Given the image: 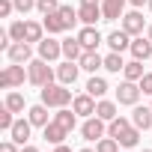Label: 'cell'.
<instances>
[{
  "label": "cell",
  "instance_id": "obj_43",
  "mask_svg": "<svg viewBox=\"0 0 152 152\" xmlns=\"http://www.w3.org/2000/svg\"><path fill=\"white\" fill-rule=\"evenodd\" d=\"M78 152H96V149H78Z\"/></svg>",
  "mask_w": 152,
  "mask_h": 152
},
{
  "label": "cell",
  "instance_id": "obj_41",
  "mask_svg": "<svg viewBox=\"0 0 152 152\" xmlns=\"http://www.w3.org/2000/svg\"><path fill=\"white\" fill-rule=\"evenodd\" d=\"M81 3H93V6H102V0H81Z\"/></svg>",
  "mask_w": 152,
  "mask_h": 152
},
{
  "label": "cell",
  "instance_id": "obj_35",
  "mask_svg": "<svg viewBox=\"0 0 152 152\" xmlns=\"http://www.w3.org/2000/svg\"><path fill=\"white\" fill-rule=\"evenodd\" d=\"M137 84H140V93H143V96H152V75H143Z\"/></svg>",
  "mask_w": 152,
  "mask_h": 152
},
{
  "label": "cell",
  "instance_id": "obj_20",
  "mask_svg": "<svg viewBox=\"0 0 152 152\" xmlns=\"http://www.w3.org/2000/svg\"><path fill=\"white\" fill-rule=\"evenodd\" d=\"M107 45H110V51H125V48H131V33H125V30H113V33H107Z\"/></svg>",
  "mask_w": 152,
  "mask_h": 152
},
{
  "label": "cell",
  "instance_id": "obj_42",
  "mask_svg": "<svg viewBox=\"0 0 152 152\" xmlns=\"http://www.w3.org/2000/svg\"><path fill=\"white\" fill-rule=\"evenodd\" d=\"M146 36H149V39H152V24H149V27H146Z\"/></svg>",
  "mask_w": 152,
  "mask_h": 152
},
{
  "label": "cell",
  "instance_id": "obj_45",
  "mask_svg": "<svg viewBox=\"0 0 152 152\" xmlns=\"http://www.w3.org/2000/svg\"><path fill=\"white\" fill-rule=\"evenodd\" d=\"M143 152H152V149H143Z\"/></svg>",
  "mask_w": 152,
  "mask_h": 152
},
{
  "label": "cell",
  "instance_id": "obj_32",
  "mask_svg": "<svg viewBox=\"0 0 152 152\" xmlns=\"http://www.w3.org/2000/svg\"><path fill=\"white\" fill-rule=\"evenodd\" d=\"M36 9H39L42 15H51V12L60 9V3H57V0H36Z\"/></svg>",
  "mask_w": 152,
  "mask_h": 152
},
{
  "label": "cell",
  "instance_id": "obj_7",
  "mask_svg": "<svg viewBox=\"0 0 152 152\" xmlns=\"http://www.w3.org/2000/svg\"><path fill=\"white\" fill-rule=\"evenodd\" d=\"M104 119L102 116H87V122L81 125V134H84V140H102L104 137Z\"/></svg>",
  "mask_w": 152,
  "mask_h": 152
},
{
  "label": "cell",
  "instance_id": "obj_33",
  "mask_svg": "<svg viewBox=\"0 0 152 152\" xmlns=\"http://www.w3.org/2000/svg\"><path fill=\"white\" fill-rule=\"evenodd\" d=\"M9 36H12V42H24V21H12L9 24Z\"/></svg>",
  "mask_w": 152,
  "mask_h": 152
},
{
  "label": "cell",
  "instance_id": "obj_6",
  "mask_svg": "<svg viewBox=\"0 0 152 152\" xmlns=\"http://www.w3.org/2000/svg\"><path fill=\"white\" fill-rule=\"evenodd\" d=\"M137 99H140V84L137 81H122L116 87V102L119 104H137Z\"/></svg>",
  "mask_w": 152,
  "mask_h": 152
},
{
  "label": "cell",
  "instance_id": "obj_46",
  "mask_svg": "<svg viewBox=\"0 0 152 152\" xmlns=\"http://www.w3.org/2000/svg\"><path fill=\"white\" fill-rule=\"evenodd\" d=\"M149 107H152V104H149Z\"/></svg>",
  "mask_w": 152,
  "mask_h": 152
},
{
  "label": "cell",
  "instance_id": "obj_30",
  "mask_svg": "<svg viewBox=\"0 0 152 152\" xmlns=\"http://www.w3.org/2000/svg\"><path fill=\"white\" fill-rule=\"evenodd\" d=\"M3 104H6L12 113H21V110H24V96H21V93H9Z\"/></svg>",
  "mask_w": 152,
  "mask_h": 152
},
{
  "label": "cell",
  "instance_id": "obj_8",
  "mask_svg": "<svg viewBox=\"0 0 152 152\" xmlns=\"http://www.w3.org/2000/svg\"><path fill=\"white\" fill-rule=\"evenodd\" d=\"M69 134H72V131H69V128H66L63 122H57V119H51V122H48V125L42 128V137H45L48 143H54V146H57V143H63V140H66Z\"/></svg>",
  "mask_w": 152,
  "mask_h": 152
},
{
  "label": "cell",
  "instance_id": "obj_13",
  "mask_svg": "<svg viewBox=\"0 0 152 152\" xmlns=\"http://www.w3.org/2000/svg\"><path fill=\"white\" fill-rule=\"evenodd\" d=\"M122 30L131 33V36H143V15L134 9V12H125L122 15Z\"/></svg>",
  "mask_w": 152,
  "mask_h": 152
},
{
  "label": "cell",
  "instance_id": "obj_39",
  "mask_svg": "<svg viewBox=\"0 0 152 152\" xmlns=\"http://www.w3.org/2000/svg\"><path fill=\"white\" fill-rule=\"evenodd\" d=\"M128 3H131V6H146L149 0H128Z\"/></svg>",
  "mask_w": 152,
  "mask_h": 152
},
{
  "label": "cell",
  "instance_id": "obj_31",
  "mask_svg": "<svg viewBox=\"0 0 152 152\" xmlns=\"http://www.w3.org/2000/svg\"><path fill=\"white\" fill-rule=\"evenodd\" d=\"M15 125V116H12V110L3 104V107H0V128H3V131H9Z\"/></svg>",
  "mask_w": 152,
  "mask_h": 152
},
{
  "label": "cell",
  "instance_id": "obj_3",
  "mask_svg": "<svg viewBox=\"0 0 152 152\" xmlns=\"http://www.w3.org/2000/svg\"><path fill=\"white\" fill-rule=\"evenodd\" d=\"M72 102L75 99H72V90H66V84H48V87H42V104H48V107H66Z\"/></svg>",
  "mask_w": 152,
  "mask_h": 152
},
{
  "label": "cell",
  "instance_id": "obj_27",
  "mask_svg": "<svg viewBox=\"0 0 152 152\" xmlns=\"http://www.w3.org/2000/svg\"><path fill=\"white\" fill-rule=\"evenodd\" d=\"M87 93H90L93 99H102V96L107 93V81H104V78H96V75H93V78L87 81Z\"/></svg>",
  "mask_w": 152,
  "mask_h": 152
},
{
  "label": "cell",
  "instance_id": "obj_15",
  "mask_svg": "<svg viewBox=\"0 0 152 152\" xmlns=\"http://www.w3.org/2000/svg\"><path fill=\"white\" fill-rule=\"evenodd\" d=\"M78 66L84 69V72H99V69H104V57H99V51H84V57L78 60Z\"/></svg>",
  "mask_w": 152,
  "mask_h": 152
},
{
  "label": "cell",
  "instance_id": "obj_19",
  "mask_svg": "<svg viewBox=\"0 0 152 152\" xmlns=\"http://www.w3.org/2000/svg\"><path fill=\"white\" fill-rule=\"evenodd\" d=\"M78 18H81V24H90V27H96V21H99V18H104V15H102V6L81 3V9H78Z\"/></svg>",
  "mask_w": 152,
  "mask_h": 152
},
{
  "label": "cell",
  "instance_id": "obj_38",
  "mask_svg": "<svg viewBox=\"0 0 152 152\" xmlns=\"http://www.w3.org/2000/svg\"><path fill=\"white\" fill-rule=\"evenodd\" d=\"M51 152H72V149H69V146H66V143H57V146H54V149H51Z\"/></svg>",
  "mask_w": 152,
  "mask_h": 152
},
{
  "label": "cell",
  "instance_id": "obj_14",
  "mask_svg": "<svg viewBox=\"0 0 152 152\" xmlns=\"http://www.w3.org/2000/svg\"><path fill=\"white\" fill-rule=\"evenodd\" d=\"M78 39H81V45H84L87 51H96V48L102 45V33H99L96 27H90V24H84V30L78 33Z\"/></svg>",
  "mask_w": 152,
  "mask_h": 152
},
{
  "label": "cell",
  "instance_id": "obj_37",
  "mask_svg": "<svg viewBox=\"0 0 152 152\" xmlns=\"http://www.w3.org/2000/svg\"><path fill=\"white\" fill-rule=\"evenodd\" d=\"M0 152H18V143L15 140H3L0 143Z\"/></svg>",
  "mask_w": 152,
  "mask_h": 152
},
{
  "label": "cell",
  "instance_id": "obj_29",
  "mask_svg": "<svg viewBox=\"0 0 152 152\" xmlns=\"http://www.w3.org/2000/svg\"><path fill=\"white\" fill-rule=\"evenodd\" d=\"M96 152H119V140L116 137H102V140H96Z\"/></svg>",
  "mask_w": 152,
  "mask_h": 152
},
{
  "label": "cell",
  "instance_id": "obj_10",
  "mask_svg": "<svg viewBox=\"0 0 152 152\" xmlns=\"http://www.w3.org/2000/svg\"><path fill=\"white\" fill-rule=\"evenodd\" d=\"M36 48H39V57L48 60V63H54L57 57H63V42H57V39H42Z\"/></svg>",
  "mask_w": 152,
  "mask_h": 152
},
{
  "label": "cell",
  "instance_id": "obj_25",
  "mask_svg": "<svg viewBox=\"0 0 152 152\" xmlns=\"http://www.w3.org/2000/svg\"><path fill=\"white\" fill-rule=\"evenodd\" d=\"M96 116H102L104 122L116 119V116H119V113H116V102H104V99H102V102L96 104Z\"/></svg>",
  "mask_w": 152,
  "mask_h": 152
},
{
  "label": "cell",
  "instance_id": "obj_18",
  "mask_svg": "<svg viewBox=\"0 0 152 152\" xmlns=\"http://www.w3.org/2000/svg\"><path fill=\"white\" fill-rule=\"evenodd\" d=\"M125 3H128V0H102V15H104V21H116V18H122Z\"/></svg>",
  "mask_w": 152,
  "mask_h": 152
},
{
  "label": "cell",
  "instance_id": "obj_12",
  "mask_svg": "<svg viewBox=\"0 0 152 152\" xmlns=\"http://www.w3.org/2000/svg\"><path fill=\"white\" fill-rule=\"evenodd\" d=\"M78 72H81V66L75 63V60H66L63 66H57V78H60V84H75L78 81Z\"/></svg>",
  "mask_w": 152,
  "mask_h": 152
},
{
  "label": "cell",
  "instance_id": "obj_11",
  "mask_svg": "<svg viewBox=\"0 0 152 152\" xmlns=\"http://www.w3.org/2000/svg\"><path fill=\"white\" fill-rule=\"evenodd\" d=\"M30 54H33L30 42H12V45L6 48V57H9V63H30Z\"/></svg>",
  "mask_w": 152,
  "mask_h": 152
},
{
  "label": "cell",
  "instance_id": "obj_40",
  "mask_svg": "<svg viewBox=\"0 0 152 152\" xmlns=\"http://www.w3.org/2000/svg\"><path fill=\"white\" fill-rule=\"evenodd\" d=\"M21 152H39L36 146H21Z\"/></svg>",
  "mask_w": 152,
  "mask_h": 152
},
{
  "label": "cell",
  "instance_id": "obj_2",
  "mask_svg": "<svg viewBox=\"0 0 152 152\" xmlns=\"http://www.w3.org/2000/svg\"><path fill=\"white\" fill-rule=\"evenodd\" d=\"M78 21H81V18H78V9H72V6H60L57 12L45 15L42 24H45L48 33H66V30H72Z\"/></svg>",
  "mask_w": 152,
  "mask_h": 152
},
{
  "label": "cell",
  "instance_id": "obj_44",
  "mask_svg": "<svg viewBox=\"0 0 152 152\" xmlns=\"http://www.w3.org/2000/svg\"><path fill=\"white\" fill-rule=\"evenodd\" d=\"M146 6H149V12H152V0H149V3H146Z\"/></svg>",
  "mask_w": 152,
  "mask_h": 152
},
{
  "label": "cell",
  "instance_id": "obj_34",
  "mask_svg": "<svg viewBox=\"0 0 152 152\" xmlns=\"http://www.w3.org/2000/svg\"><path fill=\"white\" fill-rule=\"evenodd\" d=\"M12 3H15V9L24 12V15H27L30 9H36V0H12Z\"/></svg>",
  "mask_w": 152,
  "mask_h": 152
},
{
  "label": "cell",
  "instance_id": "obj_4",
  "mask_svg": "<svg viewBox=\"0 0 152 152\" xmlns=\"http://www.w3.org/2000/svg\"><path fill=\"white\" fill-rule=\"evenodd\" d=\"M27 78H30V84L33 87H48V84H54V69L48 66V60H30L27 63Z\"/></svg>",
  "mask_w": 152,
  "mask_h": 152
},
{
  "label": "cell",
  "instance_id": "obj_36",
  "mask_svg": "<svg viewBox=\"0 0 152 152\" xmlns=\"http://www.w3.org/2000/svg\"><path fill=\"white\" fill-rule=\"evenodd\" d=\"M12 9H15L12 0H0V18H9V15H12Z\"/></svg>",
  "mask_w": 152,
  "mask_h": 152
},
{
  "label": "cell",
  "instance_id": "obj_26",
  "mask_svg": "<svg viewBox=\"0 0 152 152\" xmlns=\"http://www.w3.org/2000/svg\"><path fill=\"white\" fill-rule=\"evenodd\" d=\"M122 75H125V81H140L143 78V60H131V63H125V69H122Z\"/></svg>",
  "mask_w": 152,
  "mask_h": 152
},
{
  "label": "cell",
  "instance_id": "obj_16",
  "mask_svg": "<svg viewBox=\"0 0 152 152\" xmlns=\"http://www.w3.org/2000/svg\"><path fill=\"white\" fill-rule=\"evenodd\" d=\"M30 128H33L30 119H15V125L9 128V134H12V140H15L18 146H24V143L30 140Z\"/></svg>",
  "mask_w": 152,
  "mask_h": 152
},
{
  "label": "cell",
  "instance_id": "obj_5",
  "mask_svg": "<svg viewBox=\"0 0 152 152\" xmlns=\"http://www.w3.org/2000/svg\"><path fill=\"white\" fill-rule=\"evenodd\" d=\"M27 78V72H24V63H9L3 66V72H0V87L3 90H15V87H24Z\"/></svg>",
  "mask_w": 152,
  "mask_h": 152
},
{
  "label": "cell",
  "instance_id": "obj_17",
  "mask_svg": "<svg viewBox=\"0 0 152 152\" xmlns=\"http://www.w3.org/2000/svg\"><path fill=\"white\" fill-rule=\"evenodd\" d=\"M84 51H87V48L81 45V39H78V36H75V39H72V36H69V39H63V57H66V60H75V63H78V60L84 57Z\"/></svg>",
  "mask_w": 152,
  "mask_h": 152
},
{
  "label": "cell",
  "instance_id": "obj_23",
  "mask_svg": "<svg viewBox=\"0 0 152 152\" xmlns=\"http://www.w3.org/2000/svg\"><path fill=\"white\" fill-rule=\"evenodd\" d=\"M131 122H134L140 131L152 128V107H134V113H131Z\"/></svg>",
  "mask_w": 152,
  "mask_h": 152
},
{
  "label": "cell",
  "instance_id": "obj_22",
  "mask_svg": "<svg viewBox=\"0 0 152 152\" xmlns=\"http://www.w3.org/2000/svg\"><path fill=\"white\" fill-rule=\"evenodd\" d=\"M42 33H45V24H39V21H24V42H36V45H39V42L45 39Z\"/></svg>",
  "mask_w": 152,
  "mask_h": 152
},
{
  "label": "cell",
  "instance_id": "obj_1",
  "mask_svg": "<svg viewBox=\"0 0 152 152\" xmlns=\"http://www.w3.org/2000/svg\"><path fill=\"white\" fill-rule=\"evenodd\" d=\"M107 134H110V137H116V140H119V146H125V149H131V146H137V143H140V128H137L131 119H125V116L110 119V122H107Z\"/></svg>",
  "mask_w": 152,
  "mask_h": 152
},
{
  "label": "cell",
  "instance_id": "obj_24",
  "mask_svg": "<svg viewBox=\"0 0 152 152\" xmlns=\"http://www.w3.org/2000/svg\"><path fill=\"white\" fill-rule=\"evenodd\" d=\"M27 119H30L33 125L45 128V125H48V104H33V107L27 110Z\"/></svg>",
  "mask_w": 152,
  "mask_h": 152
},
{
  "label": "cell",
  "instance_id": "obj_21",
  "mask_svg": "<svg viewBox=\"0 0 152 152\" xmlns=\"http://www.w3.org/2000/svg\"><path fill=\"white\" fill-rule=\"evenodd\" d=\"M131 54H134V60H149L152 57V39L146 36H137V39H131Z\"/></svg>",
  "mask_w": 152,
  "mask_h": 152
},
{
  "label": "cell",
  "instance_id": "obj_9",
  "mask_svg": "<svg viewBox=\"0 0 152 152\" xmlns=\"http://www.w3.org/2000/svg\"><path fill=\"white\" fill-rule=\"evenodd\" d=\"M96 99L90 96V93H84V96H75V102H72V110L78 113V116H96Z\"/></svg>",
  "mask_w": 152,
  "mask_h": 152
},
{
  "label": "cell",
  "instance_id": "obj_28",
  "mask_svg": "<svg viewBox=\"0 0 152 152\" xmlns=\"http://www.w3.org/2000/svg\"><path fill=\"white\" fill-rule=\"evenodd\" d=\"M104 69H107V72H116V75H119V72L125 69V60H122V54H119V51H110V54L104 57Z\"/></svg>",
  "mask_w": 152,
  "mask_h": 152
}]
</instances>
